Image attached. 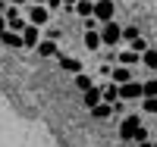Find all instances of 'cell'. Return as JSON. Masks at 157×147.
I'll return each mask as SVG.
<instances>
[{"label":"cell","instance_id":"obj_1","mask_svg":"<svg viewBox=\"0 0 157 147\" xmlns=\"http://www.w3.org/2000/svg\"><path fill=\"white\" fill-rule=\"evenodd\" d=\"M101 38H104V47H116L123 41V28H120V22H107L101 28Z\"/></svg>","mask_w":157,"mask_h":147},{"label":"cell","instance_id":"obj_2","mask_svg":"<svg viewBox=\"0 0 157 147\" xmlns=\"http://www.w3.org/2000/svg\"><path fill=\"white\" fill-rule=\"evenodd\" d=\"M113 13H116V6H113V0H94V19H98L101 25H107V22H113Z\"/></svg>","mask_w":157,"mask_h":147},{"label":"cell","instance_id":"obj_3","mask_svg":"<svg viewBox=\"0 0 157 147\" xmlns=\"http://www.w3.org/2000/svg\"><path fill=\"white\" fill-rule=\"evenodd\" d=\"M120 97H123V100H145V82L120 85Z\"/></svg>","mask_w":157,"mask_h":147},{"label":"cell","instance_id":"obj_4","mask_svg":"<svg viewBox=\"0 0 157 147\" xmlns=\"http://www.w3.org/2000/svg\"><path fill=\"white\" fill-rule=\"evenodd\" d=\"M138 125H141V119H138L135 113H132V116H126L123 122H120V138H123V141H132V138H135V131H138Z\"/></svg>","mask_w":157,"mask_h":147},{"label":"cell","instance_id":"obj_5","mask_svg":"<svg viewBox=\"0 0 157 147\" xmlns=\"http://www.w3.org/2000/svg\"><path fill=\"white\" fill-rule=\"evenodd\" d=\"M101 103H104V88H98V85L82 94V106H88V110H94V106H101Z\"/></svg>","mask_w":157,"mask_h":147},{"label":"cell","instance_id":"obj_6","mask_svg":"<svg viewBox=\"0 0 157 147\" xmlns=\"http://www.w3.org/2000/svg\"><path fill=\"white\" fill-rule=\"evenodd\" d=\"M22 38H25V47H35L38 50V44H41L44 41V38H41V25H25V31H22Z\"/></svg>","mask_w":157,"mask_h":147},{"label":"cell","instance_id":"obj_7","mask_svg":"<svg viewBox=\"0 0 157 147\" xmlns=\"http://www.w3.org/2000/svg\"><path fill=\"white\" fill-rule=\"evenodd\" d=\"M47 19H50V9H47L44 3H32L29 22H32V25H47Z\"/></svg>","mask_w":157,"mask_h":147},{"label":"cell","instance_id":"obj_8","mask_svg":"<svg viewBox=\"0 0 157 147\" xmlns=\"http://www.w3.org/2000/svg\"><path fill=\"white\" fill-rule=\"evenodd\" d=\"M110 82H113V85H129V82H135V78H132V66H113Z\"/></svg>","mask_w":157,"mask_h":147},{"label":"cell","instance_id":"obj_9","mask_svg":"<svg viewBox=\"0 0 157 147\" xmlns=\"http://www.w3.org/2000/svg\"><path fill=\"white\" fill-rule=\"evenodd\" d=\"M38 53H41V57H47V60H60L63 57V53H60V47H57V41H50V38H44V41L41 44H38Z\"/></svg>","mask_w":157,"mask_h":147},{"label":"cell","instance_id":"obj_10","mask_svg":"<svg viewBox=\"0 0 157 147\" xmlns=\"http://www.w3.org/2000/svg\"><path fill=\"white\" fill-rule=\"evenodd\" d=\"M3 47H25V38H22V31H10V28H3Z\"/></svg>","mask_w":157,"mask_h":147},{"label":"cell","instance_id":"obj_11","mask_svg":"<svg viewBox=\"0 0 157 147\" xmlns=\"http://www.w3.org/2000/svg\"><path fill=\"white\" fill-rule=\"evenodd\" d=\"M25 25H29V22L19 16V9H10V16H6V28H10V31H25Z\"/></svg>","mask_w":157,"mask_h":147},{"label":"cell","instance_id":"obj_12","mask_svg":"<svg viewBox=\"0 0 157 147\" xmlns=\"http://www.w3.org/2000/svg\"><path fill=\"white\" fill-rule=\"evenodd\" d=\"M57 63H60V69H63V72H72V75H82V63H78V60H72V57H60Z\"/></svg>","mask_w":157,"mask_h":147},{"label":"cell","instance_id":"obj_13","mask_svg":"<svg viewBox=\"0 0 157 147\" xmlns=\"http://www.w3.org/2000/svg\"><path fill=\"white\" fill-rule=\"evenodd\" d=\"M110 116H113V103H107V100L91 110V119H98V122H104V119H110Z\"/></svg>","mask_w":157,"mask_h":147},{"label":"cell","instance_id":"obj_14","mask_svg":"<svg viewBox=\"0 0 157 147\" xmlns=\"http://www.w3.org/2000/svg\"><path fill=\"white\" fill-rule=\"evenodd\" d=\"M85 47H88V50H101V47H104L101 31H85Z\"/></svg>","mask_w":157,"mask_h":147},{"label":"cell","instance_id":"obj_15","mask_svg":"<svg viewBox=\"0 0 157 147\" xmlns=\"http://www.w3.org/2000/svg\"><path fill=\"white\" fill-rule=\"evenodd\" d=\"M138 57H141V53H135L132 47H126V50H120V66H135Z\"/></svg>","mask_w":157,"mask_h":147},{"label":"cell","instance_id":"obj_16","mask_svg":"<svg viewBox=\"0 0 157 147\" xmlns=\"http://www.w3.org/2000/svg\"><path fill=\"white\" fill-rule=\"evenodd\" d=\"M75 13H78L82 19H91V16H94V0H78Z\"/></svg>","mask_w":157,"mask_h":147},{"label":"cell","instance_id":"obj_17","mask_svg":"<svg viewBox=\"0 0 157 147\" xmlns=\"http://www.w3.org/2000/svg\"><path fill=\"white\" fill-rule=\"evenodd\" d=\"M104 100H107V103H116V100H123L120 97V85H104Z\"/></svg>","mask_w":157,"mask_h":147},{"label":"cell","instance_id":"obj_18","mask_svg":"<svg viewBox=\"0 0 157 147\" xmlns=\"http://www.w3.org/2000/svg\"><path fill=\"white\" fill-rule=\"evenodd\" d=\"M75 88L82 91V94H85V91H91V88H94V82H91V75H88V72H82V75H75Z\"/></svg>","mask_w":157,"mask_h":147},{"label":"cell","instance_id":"obj_19","mask_svg":"<svg viewBox=\"0 0 157 147\" xmlns=\"http://www.w3.org/2000/svg\"><path fill=\"white\" fill-rule=\"evenodd\" d=\"M141 63H145V66H148V69H151V72L157 75V47H151V50L145 53V57H141Z\"/></svg>","mask_w":157,"mask_h":147},{"label":"cell","instance_id":"obj_20","mask_svg":"<svg viewBox=\"0 0 157 147\" xmlns=\"http://www.w3.org/2000/svg\"><path fill=\"white\" fill-rule=\"evenodd\" d=\"M138 38H141V31L135 28V25H126V28H123V41L132 44V41H138Z\"/></svg>","mask_w":157,"mask_h":147},{"label":"cell","instance_id":"obj_21","mask_svg":"<svg viewBox=\"0 0 157 147\" xmlns=\"http://www.w3.org/2000/svg\"><path fill=\"white\" fill-rule=\"evenodd\" d=\"M129 47H132L135 53H141V57H145V53L151 50V47H148V41H145V38H138V41H132V44H129Z\"/></svg>","mask_w":157,"mask_h":147},{"label":"cell","instance_id":"obj_22","mask_svg":"<svg viewBox=\"0 0 157 147\" xmlns=\"http://www.w3.org/2000/svg\"><path fill=\"white\" fill-rule=\"evenodd\" d=\"M141 110H145V113H154V116H157V97H145V100H141Z\"/></svg>","mask_w":157,"mask_h":147},{"label":"cell","instance_id":"obj_23","mask_svg":"<svg viewBox=\"0 0 157 147\" xmlns=\"http://www.w3.org/2000/svg\"><path fill=\"white\" fill-rule=\"evenodd\" d=\"M145 97H157V75L145 82Z\"/></svg>","mask_w":157,"mask_h":147},{"label":"cell","instance_id":"obj_24","mask_svg":"<svg viewBox=\"0 0 157 147\" xmlns=\"http://www.w3.org/2000/svg\"><path fill=\"white\" fill-rule=\"evenodd\" d=\"M132 141H135V144H145V141H148V128H145V125H138V131H135V138H132Z\"/></svg>","mask_w":157,"mask_h":147},{"label":"cell","instance_id":"obj_25","mask_svg":"<svg viewBox=\"0 0 157 147\" xmlns=\"http://www.w3.org/2000/svg\"><path fill=\"white\" fill-rule=\"evenodd\" d=\"M63 6V0H47V9H60Z\"/></svg>","mask_w":157,"mask_h":147},{"label":"cell","instance_id":"obj_26","mask_svg":"<svg viewBox=\"0 0 157 147\" xmlns=\"http://www.w3.org/2000/svg\"><path fill=\"white\" fill-rule=\"evenodd\" d=\"M63 6H69V9H75V6H78V0H63Z\"/></svg>","mask_w":157,"mask_h":147},{"label":"cell","instance_id":"obj_27","mask_svg":"<svg viewBox=\"0 0 157 147\" xmlns=\"http://www.w3.org/2000/svg\"><path fill=\"white\" fill-rule=\"evenodd\" d=\"M10 3H13V6H22V3H29V0H10Z\"/></svg>","mask_w":157,"mask_h":147},{"label":"cell","instance_id":"obj_28","mask_svg":"<svg viewBox=\"0 0 157 147\" xmlns=\"http://www.w3.org/2000/svg\"><path fill=\"white\" fill-rule=\"evenodd\" d=\"M138 147H154V141H145V144H138Z\"/></svg>","mask_w":157,"mask_h":147},{"label":"cell","instance_id":"obj_29","mask_svg":"<svg viewBox=\"0 0 157 147\" xmlns=\"http://www.w3.org/2000/svg\"><path fill=\"white\" fill-rule=\"evenodd\" d=\"M32 3H44V6H47V0H32Z\"/></svg>","mask_w":157,"mask_h":147}]
</instances>
